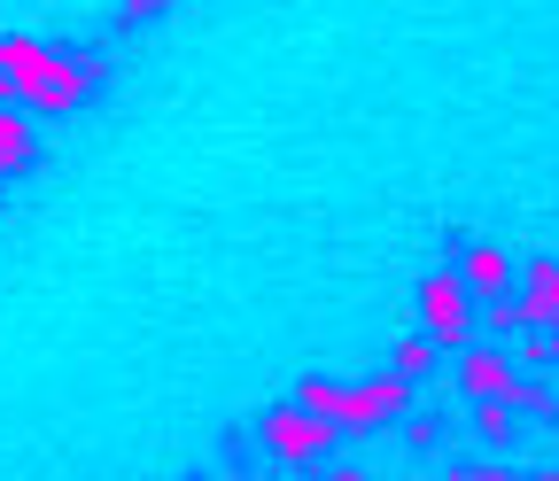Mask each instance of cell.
Wrapping results in <instances>:
<instances>
[{
	"instance_id": "1",
	"label": "cell",
	"mask_w": 559,
	"mask_h": 481,
	"mask_svg": "<svg viewBox=\"0 0 559 481\" xmlns=\"http://www.w3.org/2000/svg\"><path fill=\"white\" fill-rule=\"evenodd\" d=\"M419 326L436 334L443 358H459V350H474V341H481V303L466 296L459 264H436L428 280H419Z\"/></svg>"
},
{
	"instance_id": "2",
	"label": "cell",
	"mask_w": 559,
	"mask_h": 481,
	"mask_svg": "<svg viewBox=\"0 0 559 481\" xmlns=\"http://www.w3.org/2000/svg\"><path fill=\"white\" fill-rule=\"evenodd\" d=\"M257 443H264V458H280V466H319V458L342 443V428L319 420V411H304V404H272L264 420H257Z\"/></svg>"
},
{
	"instance_id": "3",
	"label": "cell",
	"mask_w": 559,
	"mask_h": 481,
	"mask_svg": "<svg viewBox=\"0 0 559 481\" xmlns=\"http://www.w3.org/2000/svg\"><path fill=\"white\" fill-rule=\"evenodd\" d=\"M412 381L389 365V373H373V381H358V388H342V435H373V428H389V420H404V411H412Z\"/></svg>"
},
{
	"instance_id": "4",
	"label": "cell",
	"mask_w": 559,
	"mask_h": 481,
	"mask_svg": "<svg viewBox=\"0 0 559 481\" xmlns=\"http://www.w3.org/2000/svg\"><path fill=\"white\" fill-rule=\"evenodd\" d=\"M459 388H466V404H481V396H513L521 388V358H506V350H459Z\"/></svg>"
},
{
	"instance_id": "5",
	"label": "cell",
	"mask_w": 559,
	"mask_h": 481,
	"mask_svg": "<svg viewBox=\"0 0 559 481\" xmlns=\"http://www.w3.org/2000/svg\"><path fill=\"white\" fill-rule=\"evenodd\" d=\"M459 280H466V296H474V303L513 296V256H506L498 241H466V249H459Z\"/></svg>"
},
{
	"instance_id": "6",
	"label": "cell",
	"mask_w": 559,
	"mask_h": 481,
	"mask_svg": "<svg viewBox=\"0 0 559 481\" xmlns=\"http://www.w3.org/2000/svg\"><path fill=\"white\" fill-rule=\"evenodd\" d=\"M32 164H39V141H32L24 101H0V179H16V171H32Z\"/></svg>"
},
{
	"instance_id": "7",
	"label": "cell",
	"mask_w": 559,
	"mask_h": 481,
	"mask_svg": "<svg viewBox=\"0 0 559 481\" xmlns=\"http://www.w3.org/2000/svg\"><path fill=\"white\" fill-rule=\"evenodd\" d=\"M389 365L412 381V388H428L436 381V365H443V350H436V334L419 326V334H396V350H389Z\"/></svg>"
},
{
	"instance_id": "8",
	"label": "cell",
	"mask_w": 559,
	"mask_h": 481,
	"mask_svg": "<svg viewBox=\"0 0 559 481\" xmlns=\"http://www.w3.org/2000/svg\"><path fill=\"white\" fill-rule=\"evenodd\" d=\"M521 420H528V411H521L513 396H481V404H474V435H481V443H498V450L521 443Z\"/></svg>"
},
{
	"instance_id": "9",
	"label": "cell",
	"mask_w": 559,
	"mask_h": 481,
	"mask_svg": "<svg viewBox=\"0 0 559 481\" xmlns=\"http://www.w3.org/2000/svg\"><path fill=\"white\" fill-rule=\"evenodd\" d=\"M521 303H528V318H536V326H551V318H559V264H551V256H536V264H528Z\"/></svg>"
},
{
	"instance_id": "10",
	"label": "cell",
	"mask_w": 559,
	"mask_h": 481,
	"mask_svg": "<svg viewBox=\"0 0 559 481\" xmlns=\"http://www.w3.org/2000/svg\"><path fill=\"white\" fill-rule=\"evenodd\" d=\"M296 404L319 411V420H342V381H319L311 373V381H296Z\"/></svg>"
},
{
	"instance_id": "11",
	"label": "cell",
	"mask_w": 559,
	"mask_h": 481,
	"mask_svg": "<svg viewBox=\"0 0 559 481\" xmlns=\"http://www.w3.org/2000/svg\"><path fill=\"white\" fill-rule=\"evenodd\" d=\"M436 443H443V420H412V428H404V450H419V458H428Z\"/></svg>"
},
{
	"instance_id": "12",
	"label": "cell",
	"mask_w": 559,
	"mask_h": 481,
	"mask_svg": "<svg viewBox=\"0 0 559 481\" xmlns=\"http://www.w3.org/2000/svg\"><path fill=\"white\" fill-rule=\"evenodd\" d=\"M443 481H528V473H513V466H451Z\"/></svg>"
},
{
	"instance_id": "13",
	"label": "cell",
	"mask_w": 559,
	"mask_h": 481,
	"mask_svg": "<svg viewBox=\"0 0 559 481\" xmlns=\"http://www.w3.org/2000/svg\"><path fill=\"white\" fill-rule=\"evenodd\" d=\"M164 9H171V0H117V16H124V24H156Z\"/></svg>"
},
{
	"instance_id": "14",
	"label": "cell",
	"mask_w": 559,
	"mask_h": 481,
	"mask_svg": "<svg viewBox=\"0 0 559 481\" xmlns=\"http://www.w3.org/2000/svg\"><path fill=\"white\" fill-rule=\"evenodd\" d=\"M0 101H16V79H9V71H0Z\"/></svg>"
},
{
	"instance_id": "15",
	"label": "cell",
	"mask_w": 559,
	"mask_h": 481,
	"mask_svg": "<svg viewBox=\"0 0 559 481\" xmlns=\"http://www.w3.org/2000/svg\"><path fill=\"white\" fill-rule=\"evenodd\" d=\"M528 481H559V466H536V473H528Z\"/></svg>"
},
{
	"instance_id": "16",
	"label": "cell",
	"mask_w": 559,
	"mask_h": 481,
	"mask_svg": "<svg viewBox=\"0 0 559 481\" xmlns=\"http://www.w3.org/2000/svg\"><path fill=\"white\" fill-rule=\"evenodd\" d=\"M544 334H551V358H559V318H551V326H544Z\"/></svg>"
},
{
	"instance_id": "17",
	"label": "cell",
	"mask_w": 559,
	"mask_h": 481,
	"mask_svg": "<svg viewBox=\"0 0 559 481\" xmlns=\"http://www.w3.org/2000/svg\"><path fill=\"white\" fill-rule=\"evenodd\" d=\"M187 481H218V473H187Z\"/></svg>"
},
{
	"instance_id": "18",
	"label": "cell",
	"mask_w": 559,
	"mask_h": 481,
	"mask_svg": "<svg viewBox=\"0 0 559 481\" xmlns=\"http://www.w3.org/2000/svg\"><path fill=\"white\" fill-rule=\"evenodd\" d=\"M0 187H9V179H0Z\"/></svg>"
}]
</instances>
